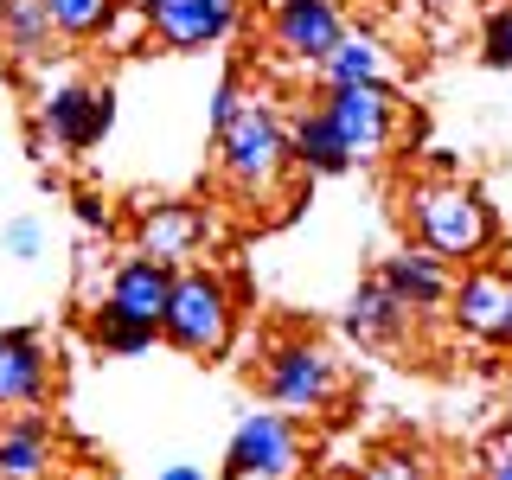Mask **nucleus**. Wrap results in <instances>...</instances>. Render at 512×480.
<instances>
[{
	"label": "nucleus",
	"instance_id": "f257e3e1",
	"mask_svg": "<svg viewBox=\"0 0 512 480\" xmlns=\"http://www.w3.org/2000/svg\"><path fill=\"white\" fill-rule=\"evenodd\" d=\"M410 218H416V231H423V244L436 256H480L493 244V218H487V205H480V192L448 180V173L410 186Z\"/></svg>",
	"mask_w": 512,
	"mask_h": 480
},
{
	"label": "nucleus",
	"instance_id": "f03ea898",
	"mask_svg": "<svg viewBox=\"0 0 512 480\" xmlns=\"http://www.w3.org/2000/svg\"><path fill=\"white\" fill-rule=\"evenodd\" d=\"M160 333H167L180 352H199V359L224 352V340H231V295H224V282L205 276V269L173 276V295H167V314H160Z\"/></svg>",
	"mask_w": 512,
	"mask_h": 480
},
{
	"label": "nucleus",
	"instance_id": "7ed1b4c3",
	"mask_svg": "<svg viewBox=\"0 0 512 480\" xmlns=\"http://www.w3.org/2000/svg\"><path fill=\"white\" fill-rule=\"evenodd\" d=\"M218 154H224V173H231V186L269 192V186L282 180V167H288V135L276 128V116H269L263 103H244L231 122L218 128Z\"/></svg>",
	"mask_w": 512,
	"mask_h": 480
},
{
	"label": "nucleus",
	"instance_id": "20e7f679",
	"mask_svg": "<svg viewBox=\"0 0 512 480\" xmlns=\"http://www.w3.org/2000/svg\"><path fill=\"white\" fill-rule=\"evenodd\" d=\"M263 384H269V397H276L282 410H295V416H314V410H327L333 397H340V372H333V359L320 346H308V340L269 352Z\"/></svg>",
	"mask_w": 512,
	"mask_h": 480
},
{
	"label": "nucleus",
	"instance_id": "39448f33",
	"mask_svg": "<svg viewBox=\"0 0 512 480\" xmlns=\"http://www.w3.org/2000/svg\"><path fill=\"white\" fill-rule=\"evenodd\" d=\"M320 109H327V122L340 128L352 160H372L384 141H391V128H397V96L384 84H333Z\"/></svg>",
	"mask_w": 512,
	"mask_h": 480
},
{
	"label": "nucleus",
	"instance_id": "423d86ee",
	"mask_svg": "<svg viewBox=\"0 0 512 480\" xmlns=\"http://www.w3.org/2000/svg\"><path fill=\"white\" fill-rule=\"evenodd\" d=\"M141 20H148V32L160 45L199 52V45H212V39H224V32L237 26V0H148Z\"/></svg>",
	"mask_w": 512,
	"mask_h": 480
},
{
	"label": "nucleus",
	"instance_id": "0eeeda50",
	"mask_svg": "<svg viewBox=\"0 0 512 480\" xmlns=\"http://www.w3.org/2000/svg\"><path fill=\"white\" fill-rule=\"evenodd\" d=\"M295 461H301V436H295V423H288V416H276V410H256V416H244V423H237L224 468L288 480V474H295Z\"/></svg>",
	"mask_w": 512,
	"mask_h": 480
},
{
	"label": "nucleus",
	"instance_id": "6e6552de",
	"mask_svg": "<svg viewBox=\"0 0 512 480\" xmlns=\"http://www.w3.org/2000/svg\"><path fill=\"white\" fill-rule=\"evenodd\" d=\"M340 45V7L333 0H282L276 7V52L320 64Z\"/></svg>",
	"mask_w": 512,
	"mask_h": 480
},
{
	"label": "nucleus",
	"instance_id": "1a4fd4ad",
	"mask_svg": "<svg viewBox=\"0 0 512 480\" xmlns=\"http://www.w3.org/2000/svg\"><path fill=\"white\" fill-rule=\"evenodd\" d=\"M109 90H84V84H71V90H58L52 103H45V128H52V141L58 148H96V141L109 135Z\"/></svg>",
	"mask_w": 512,
	"mask_h": 480
},
{
	"label": "nucleus",
	"instance_id": "9d476101",
	"mask_svg": "<svg viewBox=\"0 0 512 480\" xmlns=\"http://www.w3.org/2000/svg\"><path fill=\"white\" fill-rule=\"evenodd\" d=\"M45 384H52V359L39 333H0V410L45 404Z\"/></svg>",
	"mask_w": 512,
	"mask_h": 480
},
{
	"label": "nucleus",
	"instance_id": "9b49d317",
	"mask_svg": "<svg viewBox=\"0 0 512 480\" xmlns=\"http://www.w3.org/2000/svg\"><path fill=\"white\" fill-rule=\"evenodd\" d=\"M506 314H512V276L500 269H474L455 288V320L480 340H506Z\"/></svg>",
	"mask_w": 512,
	"mask_h": 480
},
{
	"label": "nucleus",
	"instance_id": "f8f14e48",
	"mask_svg": "<svg viewBox=\"0 0 512 480\" xmlns=\"http://www.w3.org/2000/svg\"><path fill=\"white\" fill-rule=\"evenodd\" d=\"M378 282L391 288V295L404 301L410 314L442 308V301H448V269H442V256H436V250H397L391 263L378 269Z\"/></svg>",
	"mask_w": 512,
	"mask_h": 480
},
{
	"label": "nucleus",
	"instance_id": "ddd939ff",
	"mask_svg": "<svg viewBox=\"0 0 512 480\" xmlns=\"http://www.w3.org/2000/svg\"><path fill=\"white\" fill-rule=\"evenodd\" d=\"M167 295H173V276H167V263H154V256H135V263H122L116 282H109V308L128 314V320H148V327H160V314H167Z\"/></svg>",
	"mask_w": 512,
	"mask_h": 480
},
{
	"label": "nucleus",
	"instance_id": "4468645a",
	"mask_svg": "<svg viewBox=\"0 0 512 480\" xmlns=\"http://www.w3.org/2000/svg\"><path fill=\"white\" fill-rule=\"evenodd\" d=\"M288 160L308 167V173H346L352 167V154H346L340 128L327 122V109H301L295 116V128H288Z\"/></svg>",
	"mask_w": 512,
	"mask_h": 480
},
{
	"label": "nucleus",
	"instance_id": "2eb2a0df",
	"mask_svg": "<svg viewBox=\"0 0 512 480\" xmlns=\"http://www.w3.org/2000/svg\"><path fill=\"white\" fill-rule=\"evenodd\" d=\"M199 237H205V218L192 205H154L141 218V256H154V263H180V256H192Z\"/></svg>",
	"mask_w": 512,
	"mask_h": 480
},
{
	"label": "nucleus",
	"instance_id": "dca6fc26",
	"mask_svg": "<svg viewBox=\"0 0 512 480\" xmlns=\"http://www.w3.org/2000/svg\"><path fill=\"white\" fill-rule=\"evenodd\" d=\"M404 320L410 308L391 295L384 282H365L359 295H352V308H346V327H352V340H365V346H378V340H397L404 333Z\"/></svg>",
	"mask_w": 512,
	"mask_h": 480
},
{
	"label": "nucleus",
	"instance_id": "f3484780",
	"mask_svg": "<svg viewBox=\"0 0 512 480\" xmlns=\"http://www.w3.org/2000/svg\"><path fill=\"white\" fill-rule=\"evenodd\" d=\"M52 468V442H45V423H13L0 429V480H39Z\"/></svg>",
	"mask_w": 512,
	"mask_h": 480
},
{
	"label": "nucleus",
	"instance_id": "a211bd4d",
	"mask_svg": "<svg viewBox=\"0 0 512 480\" xmlns=\"http://www.w3.org/2000/svg\"><path fill=\"white\" fill-rule=\"evenodd\" d=\"M0 32H7V45L20 58H45V45H52V7L45 0H7L0 7Z\"/></svg>",
	"mask_w": 512,
	"mask_h": 480
},
{
	"label": "nucleus",
	"instance_id": "6ab92c4d",
	"mask_svg": "<svg viewBox=\"0 0 512 480\" xmlns=\"http://www.w3.org/2000/svg\"><path fill=\"white\" fill-rule=\"evenodd\" d=\"M320 71H327V84H378L384 52L372 39H346V32H340V45L320 58Z\"/></svg>",
	"mask_w": 512,
	"mask_h": 480
},
{
	"label": "nucleus",
	"instance_id": "aec40b11",
	"mask_svg": "<svg viewBox=\"0 0 512 480\" xmlns=\"http://www.w3.org/2000/svg\"><path fill=\"white\" fill-rule=\"evenodd\" d=\"M154 333H160V327H148V320H128V314H116V308H103V314H96V327H90V340L103 346V352H148Z\"/></svg>",
	"mask_w": 512,
	"mask_h": 480
},
{
	"label": "nucleus",
	"instance_id": "412c9836",
	"mask_svg": "<svg viewBox=\"0 0 512 480\" xmlns=\"http://www.w3.org/2000/svg\"><path fill=\"white\" fill-rule=\"evenodd\" d=\"M45 7H52V26L71 32V39H90L116 20V0H45Z\"/></svg>",
	"mask_w": 512,
	"mask_h": 480
},
{
	"label": "nucleus",
	"instance_id": "4be33fe9",
	"mask_svg": "<svg viewBox=\"0 0 512 480\" xmlns=\"http://www.w3.org/2000/svg\"><path fill=\"white\" fill-rule=\"evenodd\" d=\"M480 52H487V64L512 71V7H493L487 13V26H480Z\"/></svg>",
	"mask_w": 512,
	"mask_h": 480
},
{
	"label": "nucleus",
	"instance_id": "5701e85b",
	"mask_svg": "<svg viewBox=\"0 0 512 480\" xmlns=\"http://www.w3.org/2000/svg\"><path fill=\"white\" fill-rule=\"evenodd\" d=\"M0 250H7L13 263H39V250H45V231H39V218H13L7 231H0Z\"/></svg>",
	"mask_w": 512,
	"mask_h": 480
},
{
	"label": "nucleus",
	"instance_id": "b1692460",
	"mask_svg": "<svg viewBox=\"0 0 512 480\" xmlns=\"http://www.w3.org/2000/svg\"><path fill=\"white\" fill-rule=\"evenodd\" d=\"M359 480H423V461L404 455V448H384V455L365 461V474Z\"/></svg>",
	"mask_w": 512,
	"mask_h": 480
},
{
	"label": "nucleus",
	"instance_id": "393cba45",
	"mask_svg": "<svg viewBox=\"0 0 512 480\" xmlns=\"http://www.w3.org/2000/svg\"><path fill=\"white\" fill-rule=\"evenodd\" d=\"M237 109H244V96H237V84H224V90H218V109H212V122L224 128V122L237 116Z\"/></svg>",
	"mask_w": 512,
	"mask_h": 480
},
{
	"label": "nucleus",
	"instance_id": "a878e982",
	"mask_svg": "<svg viewBox=\"0 0 512 480\" xmlns=\"http://www.w3.org/2000/svg\"><path fill=\"white\" fill-rule=\"evenodd\" d=\"M77 212H84V224H90V231H96V224L109 231V212H103V199H77Z\"/></svg>",
	"mask_w": 512,
	"mask_h": 480
},
{
	"label": "nucleus",
	"instance_id": "bb28decb",
	"mask_svg": "<svg viewBox=\"0 0 512 480\" xmlns=\"http://www.w3.org/2000/svg\"><path fill=\"white\" fill-rule=\"evenodd\" d=\"M160 480H199V474H192V468H186V461H173V468H167V474H160Z\"/></svg>",
	"mask_w": 512,
	"mask_h": 480
},
{
	"label": "nucleus",
	"instance_id": "cd10ccee",
	"mask_svg": "<svg viewBox=\"0 0 512 480\" xmlns=\"http://www.w3.org/2000/svg\"><path fill=\"white\" fill-rule=\"evenodd\" d=\"M487 480H512V455H500V461H493V474Z\"/></svg>",
	"mask_w": 512,
	"mask_h": 480
},
{
	"label": "nucleus",
	"instance_id": "c85d7f7f",
	"mask_svg": "<svg viewBox=\"0 0 512 480\" xmlns=\"http://www.w3.org/2000/svg\"><path fill=\"white\" fill-rule=\"evenodd\" d=\"M224 480H276V474H244V468H224Z\"/></svg>",
	"mask_w": 512,
	"mask_h": 480
},
{
	"label": "nucleus",
	"instance_id": "c756f323",
	"mask_svg": "<svg viewBox=\"0 0 512 480\" xmlns=\"http://www.w3.org/2000/svg\"><path fill=\"white\" fill-rule=\"evenodd\" d=\"M506 346H512V314H506Z\"/></svg>",
	"mask_w": 512,
	"mask_h": 480
}]
</instances>
